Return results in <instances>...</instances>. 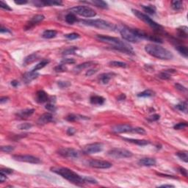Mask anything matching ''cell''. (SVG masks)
Masks as SVG:
<instances>
[{"mask_svg":"<svg viewBox=\"0 0 188 188\" xmlns=\"http://www.w3.org/2000/svg\"><path fill=\"white\" fill-rule=\"evenodd\" d=\"M51 171L60 176L75 185H83L84 183V176H80L76 172L73 171L68 168L63 167H53L51 168Z\"/></svg>","mask_w":188,"mask_h":188,"instance_id":"6da1fadb","label":"cell"},{"mask_svg":"<svg viewBox=\"0 0 188 188\" xmlns=\"http://www.w3.org/2000/svg\"><path fill=\"white\" fill-rule=\"evenodd\" d=\"M145 51L152 57L160 60H172L174 57V54H172V52L166 48L157 44H146L145 46Z\"/></svg>","mask_w":188,"mask_h":188,"instance_id":"7a4b0ae2","label":"cell"},{"mask_svg":"<svg viewBox=\"0 0 188 188\" xmlns=\"http://www.w3.org/2000/svg\"><path fill=\"white\" fill-rule=\"evenodd\" d=\"M80 23L86 26L93 27L99 28L101 29H107V30H114L116 29L115 25L112 23L105 21L103 19H86V20H80Z\"/></svg>","mask_w":188,"mask_h":188,"instance_id":"3957f363","label":"cell"},{"mask_svg":"<svg viewBox=\"0 0 188 188\" xmlns=\"http://www.w3.org/2000/svg\"><path fill=\"white\" fill-rule=\"evenodd\" d=\"M69 10L71 13L74 14L79 15L80 16L86 17V18H91V17L96 16V12L93 9L88 6H84V5L74 7L70 8Z\"/></svg>","mask_w":188,"mask_h":188,"instance_id":"277c9868","label":"cell"},{"mask_svg":"<svg viewBox=\"0 0 188 188\" xmlns=\"http://www.w3.org/2000/svg\"><path fill=\"white\" fill-rule=\"evenodd\" d=\"M131 11H132V13H134L135 16L138 17L140 20H141V21H143V22L146 23V25H148L150 27L154 29V30L160 31L161 29H162V26H161V25H159V24L155 22L154 20L151 19L148 16H147V15L145 14V13H142V12H140V10H135V9H132Z\"/></svg>","mask_w":188,"mask_h":188,"instance_id":"5b68a950","label":"cell"},{"mask_svg":"<svg viewBox=\"0 0 188 188\" xmlns=\"http://www.w3.org/2000/svg\"><path fill=\"white\" fill-rule=\"evenodd\" d=\"M121 35L124 40L131 43H138L140 41V39L135 34L134 29L128 27H122L119 29Z\"/></svg>","mask_w":188,"mask_h":188,"instance_id":"8992f818","label":"cell"},{"mask_svg":"<svg viewBox=\"0 0 188 188\" xmlns=\"http://www.w3.org/2000/svg\"><path fill=\"white\" fill-rule=\"evenodd\" d=\"M96 38L101 42L110 44V45H112V46H129L123 41H121L120 39L118 37L103 35H97Z\"/></svg>","mask_w":188,"mask_h":188,"instance_id":"52a82bcc","label":"cell"},{"mask_svg":"<svg viewBox=\"0 0 188 188\" xmlns=\"http://www.w3.org/2000/svg\"><path fill=\"white\" fill-rule=\"evenodd\" d=\"M107 155L115 159H124L131 157L133 154L130 151L124 148H112L108 151Z\"/></svg>","mask_w":188,"mask_h":188,"instance_id":"ba28073f","label":"cell"},{"mask_svg":"<svg viewBox=\"0 0 188 188\" xmlns=\"http://www.w3.org/2000/svg\"><path fill=\"white\" fill-rule=\"evenodd\" d=\"M14 160L18 161V162H27V163L31 164H39L41 163V161L39 158L34 157L32 155H28V154H15L12 156Z\"/></svg>","mask_w":188,"mask_h":188,"instance_id":"9c48e42d","label":"cell"},{"mask_svg":"<svg viewBox=\"0 0 188 188\" xmlns=\"http://www.w3.org/2000/svg\"><path fill=\"white\" fill-rule=\"evenodd\" d=\"M57 153L63 157L68 159H76L80 156L79 151L72 148H62L57 151Z\"/></svg>","mask_w":188,"mask_h":188,"instance_id":"30bf717a","label":"cell"},{"mask_svg":"<svg viewBox=\"0 0 188 188\" xmlns=\"http://www.w3.org/2000/svg\"><path fill=\"white\" fill-rule=\"evenodd\" d=\"M104 146L101 143H93L86 145L83 147L82 152L85 154H93L101 152L103 150Z\"/></svg>","mask_w":188,"mask_h":188,"instance_id":"8fae6325","label":"cell"},{"mask_svg":"<svg viewBox=\"0 0 188 188\" xmlns=\"http://www.w3.org/2000/svg\"><path fill=\"white\" fill-rule=\"evenodd\" d=\"M88 164L90 167L97 169H107L112 167V164L110 162L101 159H91Z\"/></svg>","mask_w":188,"mask_h":188,"instance_id":"7c38bea8","label":"cell"},{"mask_svg":"<svg viewBox=\"0 0 188 188\" xmlns=\"http://www.w3.org/2000/svg\"><path fill=\"white\" fill-rule=\"evenodd\" d=\"M44 18H45V17H44V15H35L33 17H32L31 19L27 23L26 25L25 26V30H29V29L34 27L35 25H37V24L41 22L43 20H44Z\"/></svg>","mask_w":188,"mask_h":188,"instance_id":"4fadbf2b","label":"cell"},{"mask_svg":"<svg viewBox=\"0 0 188 188\" xmlns=\"http://www.w3.org/2000/svg\"><path fill=\"white\" fill-rule=\"evenodd\" d=\"M132 127L129 124H119L112 127V131L115 133H129L131 132Z\"/></svg>","mask_w":188,"mask_h":188,"instance_id":"5bb4252c","label":"cell"},{"mask_svg":"<svg viewBox=\"0 0 188 188\" xmlns=\"http://www.w3.org/2000/svg\"><path fill=\"white\" fill-rule=\"evenodd\" d=\"M53 121V115L50 112H46L42 115L40 116V118L37 120V123L39 125H45L47 123H50Z\"/></svg>","mask_w":188,"mask_h":188,"instance_id":"9a60e30c","label":"cell"},{"mask_svg":"<svg viewBox=\"0 0 188 188\" xmlns=\"http://www.w3.org/2000/svg\"><path fill=\"white\" fill-rule=\"evenodd\" d=\"M36 101L40 104L47 102L48 101H49V96L44 91H42V90L38 91L36 93Z\"/></svg>","mask_w":188,"mask_h":188,"instance_id":"2e32d148","label":"cell"},{"mask_svg":"<svg viewBox=\"0 0 188 188\" xmlns=\"http://www.w3.org/2000/svg\"><path fill=\"white\" fill-rule=\"evenodd\" d=\"M138 164L140 166H146V167H151V166H155L157 164V160L154 158H142L138 161Z\"/></svg>","mask_w":188,"mask_h":188,"instance_id":"e0dca14e","label":"cell"},{"mask_svg":"<svg viewBox=\"0 0 188 188\" xmlns=\"http://www.w3.org/2000/svg\"><path fill=\"white\" fill-rule=\"evenodd\" d=\"M39 74L37 72H33L31 71L29 72H27L23 75V80L26 83H29L33 80H35L36 78L38 77Z\"/></svg>","mask_w":188,"mask_h":188,"instance_id":"ac0fdd59","label":"cell"},{"mask_svg":"<svg viewBox=\"0 0 188 188\" xmlns=\"http://www.w3.org/2000/svg\"><path fill=\"white\" fill-rule=\"evenodd\" d=\"M34 112V109H25V110H23L17 112L16 115L18 118H21V119H27L33 115Z\"/></svg>","mask_w":188,"mask_h":188,"instance_id":"d6986e66","label":"cell"},{"mask_svg":"<svg viewBox=\"0 0 188 188\" xmlns=\"http://www.w3.org/2000/svg\"><path fill=\"white\" fill-rule=\"evenodd\" d=\"M90 101L93 105H102L104 104L105 99L101 96L98 95H93L90 98Z\"/></svg>","mask_w":188,"mask_h":188,"instance_id":"ffe728a7","label":"cell"},{"mask_svg":"<svg viewBox=\"0 0 188 188\" xmlns=\"http://www.w3.org/2000/svg\"><path fill=\"white\" fill-rule=\"evenodd\" d=\"M176 71L174 69L164 70V72H161L158 74V77L163 80H168L171 77V74H176Z\"/></svg>","mask_w":188,"mask_h":188,"instance_id":"44dd1931","label":"cell"},{"mask_svg":"<svg viewBox=\"0 0 188 188\" xmlns=\"http://www.w3.org/2000/svg\"><path fill=\"white\" fill-rule=\"evenodd\" d=\"M88 117L84 116L81 115H76V114H69L65 117V120L69 122H74L79 120H88Z\"/></svg>","mask_w":188,"mask_h":188,"instance_id":"7402d4cb","label":"cell"},{"mask_svg":"<svg viewBox=\"0 0 188 188\" xmlns=\"http://www.w3.org/2000/svg\"><path fill=\"white\" fill-rule=\"evenodd\" d=\"M124 140L127 141L129 143H134V144H136L138 146H147L150 143V142L148 140H138V139H131V138H123Z\"/></svg>","mask_w":188,"mask_h":188,"instance_id":"603a6c76","label":"cell"},{"mask_svg":"<svg viewBox=\"0 0 188 188\" xmlns=\"http://www.w3.org/2000/svg\"><path fill=\"white\" fill-rule=\"evenodd\" d=\"M94 64H95V63L93 61L84 62V63H81V64H80V65H76V66L74 67V71L77 73V72H81V71H82V70L86 69V68H89V67L92 66V65H93Z\"/></svg>","mask_w":188,"mask_h":188,"instance_id":"cb8c5ba5","label":"cell"},{"mask_svg":"<svg viewBox=\"0 0 188 188\" xmlns=\"http://www.w3.org/2000/svg\"><path fill=\"white\" fill-rule=\"evenodd\" d=\"M83 3L91 4L93 5H95L96 7H100L102 9H107L108 8V5L106 2L102 1V0H93L91 2H83Z\"/></svg>","mask_w":188,"mask_h":188,"instance_id":"d4e9b609","label":"cell"},{"mask_svg":"<svg viewBox=\"0 0 188 188\" xmlns=\"http://www.w3.org/2000/svg\"><path fill=\"white\" fill-rule=\"evenodd\" d=\"M112 74H113L112 73L101 74L99 76V82L103 84H108V82H110V80H111V78H112Z\"/></svg>","mask_w":188,"mask_h":188,"instance_id":"484cf974","label":"cell"},{"mask_svg":"<svg viewBox=\"0 0 188 188\" xmlns=\"http://www.w3.org/2000/svg\"><path fill=\"white\" fill-rule=\"evenodd\" d=\"M37 59H38V55H37V53L31 54L28 55L27 57H25V60H24V64H25V65H29V64L34 63Z\"/></svg>","mask_w":188,"mask_h":188,"instance_id":"4316f807","label":"cell"},{"mask_svg":"<svg viewBox=\"0 0 188 188\" xmlns=\"http://www.w3.org/2000/svg\"><path fill=\"white\" fill-rule=\"evenodd\" d=\"M57 34V32L53 29H47L43 33L42 37L46 39H51L55 37Z\"/></svg>","mask_w":188,"mask_h":188,"instance_id":"83f0119b","label":"cell"},{"mask_svg":"<svg viewBox=\"0 0 188 188\" xmlns=\"http://www.w3.org/2000/svg\"><path fill=\"white\" fill-rule=\"evenodd\" d=\"M142 8L146 13L149 15H154L157 11V8L154 5H142Z\"/></svg>","mask_w":188,"mask_h":188,"instance_id":"f1b7e54d","label":"cell"},{"mask_svg":"<svg viewBox=\"0 0 188 188\" xmlns=\"http://www.w3.org/2000/svg\"><path fill=\"white\" fill-rule=\"evenodd\" d=\"M49 62H50L49 61V60H47V59H44V60H41V61L40 62V63H38L37 65H35V66L33 68L32 71H33V72H37V71H38V70L42 69V68H44L46 65H47L49 63Z\"/></svg>","mask_w":188,"mask_h":188,"instance_id":"f546056e","label":"cell"},{"mask_svg":"<svg viewBox=\"0 0 188 188\" xmlns=\"http://www.w3.org/2000/svg\"><path fill=\"white\" fill-rule=\"evenodd\" d=\"M187 32L188 28L186 26L181 27L177 29V33H178V35L180 37L182 38H187Z\"/></svg>","mask_w":188,"mask_h":188,"instance_id":"4dcf8cb0","label":"cell"},{"mask_svg":"<svg viewBox=\"0 0 188 188\" xmlns=\"http://www.w3.org/2000/svg\"><path fill=\"white\" fill-rule=\"evenodd\" d=\"M65 21L69 25H73V24L77 21V18H76L75 14L72 13H69L65 16Z\"/></svg>","mask_w":188,"mask_h":188,"instance_id":"1f68e13d","label":"cell"},{"mask_svg":"<svg viewBox=\"0 0 188 188\" xmlns=\"http://www.w3.org/2000/svg\"><path fill=\"white\" fill-rule=\"evenodd\" d=\"M172 8L175 10H181L183 9V2L182 1H172Z\"/></svg>","mask_w":188,"mask_h":188,"instance_id":"d6a6232c","label":"cell"},{"mask_svg":"<svg viewBox=\"0 0 188 188\" xmlns=\"http://www.w3.org/2000/svg\"><path fill=\"white\" fill-rule=\"evenodd\" d=\"M176 49H177L178 52L182 54L183 57H185V58H187L188 56V49L187 47L185 46H177Z\"/></svg>","mask_w":188,"mask_h":188,"instance_id":"836d02e7","label":"cell"},{"mask_svg":"<svg viewBox=\"0 0 188 188\" xmlns=\"http://www.w3.org/2000/svg\"><path fill=\"white\" fill-rule=\"evenodd\" d=\"M154 96V92L151 90H146V91H143V92L139 93L138 94V97H151V96Z\"/></svg>","mask_w":188,"mask_h":188,"instance_id":"e575fe53","label":"cell"},{"mask_svg":"<svg viewBox=\"0 0 188 188\" xmlns=\"http://www.w3.org/2000/svg\"><path fill=\"white\" fill-rule=\"evenodd\" d=\"M176 108L181 112L187 113V101H182V102L176 105Z\"/></svg>","mask_w":188,"mask_h":188,"instance_id":"d590c367","label":"cell"},{"mask_svg":"<svg viewBox=\"0 0 188 188\" xmlns=\"http://www.w3.org/2000/svg\"><path fill=\"white\" fill-rule=\"evenodd\" d=\"M176 154L177 157H178L179 159H181L185 162H188V154H187V151H178Z\"/></svg>","mask_w":188,"mask_h":188,"instance_id":"8d00e7d4","label":"cell"},{"mask_svg":"<svg viewBox=\"0 0 188 188\" xmlns=\"http://www.w3.org/2000/svg\"><path fill=\"white\" fill-rule=\"evenodd\" d=\"M109 65L110 66L117 67V68H126L127 66V64L126 63L120 61H110L109 63Z\"/></svg>","mask_w":188,"mask_h":188,"instance_id":"74e56055","label":"cell"},{"mask_svg":"<svg viewBox=\"0 0 188 188\" xmlns=\"http://www.w3.org/2000/svg\"><path fill=\"white\" fill-rule=\"evenodd\" d=\"M77 49L78 48L76 46L69 47V48H68V49H66L65 50H64L63 52V55H70V54H74Z\"/></svg>","mask_w":188,"mask_h":188,"instance_id":"f35d334b","label":"cell"},{"mask_svg":"<svg viewBox=\"0 0 188 188\" xmlns=\"http://www.w3.org/2000/svg\"><path fill=\"white\" fill-rule=\"evenodd\" d=\"M130 133H134V134H140V135H144L146 134V131L144 129L140 128V127H135V128L131 129V132Z\"/></svg>","mask_w":188,"mask_h":188,"instance_id":"ab89813d","label":"cell"},{"mask_svg":"<svg viewBox=\"0 0 188 188\" xmlns=\"http://www.w3.org/2000/svg\"><path fill=\"white\" fill-rule=\"evenodd\" d=\"M32 127H33V125L29 123H21L18 126V129L20 130H28L30 129Z\"/></svg>","mask_w":188,"mask_h":188,"instance_id":"60d3db41","label":"cell"},{"mask_svg":"<svg viewBox=\"0 0 188 188\" xmlns=\"http://www.w3.org/2000/svg\"><path fill=\"white\" fill-rule=\"evenodd\" d=\"M66 67L65 66L64 64H60V65H57V66L54 68V72H57V73H62V72H66Z\"/></svg>","mask_w":188,"mask_h":188,"instance_id":"b9f144b4","label":"cell"},{"mask_svg":"<svg viewBox=\"0 0 188 188\" xmlns=\"http://www.w3.org/2000/svg\"><path fill=\"white\" fill-rule=\"evenodd\" d=\"M187 127V123L186 122H182V123H178L177 124L174 125V128L176 130H181L184 129L185 128Z\"/></svg>","mask_w":188,"mask_h":188,"instance_id":"7bdbcfd3","label":"cell"},{"mask_svg":"<svg viewBox=\"0 0 188 188\" xmlns=\"http://www.w3.org/2000/svg\"><path fill=\"white\" fill-rule=\"evenodd\" d=\"M14 149L15 148L12 146H5L1 147V151L5 153H10L14 151Z\"/></svg>","mask_w":188,"mask_h":188,"instance_id":"ee69618b","label":"cell"},{"mask_svg":"<svg viewBox=\"0 0 188 188\" xmlns=\"http://www.w3.org/2000/svg\"><path fill=\"white\" fill-rule=\"evenodd\" d=\"M84 179L85 184H92V185H94V184L98 183V182L95 178L91 176H84Z\"/></svg>","mask_w":188,"mask_h":188,"instance_id":"f6af8a7d","label":"cell"},{"mask_svg":"<svg viewBox=\"0 0 188 188\" xmlns=\"http://www.w3.org/2000/svg\"><path fill=\"white\" fill-rule=\"evenodd\" d=\"M45 108L47 110L49 111V112H55L56 110H57V108H56V107L54 106V104L52 102L47 103L45 106Z\"/></svg>","mask_w":188,"mask_h":188,"instance_id":"bcb514c9","label":"cell"},{"mask_svg":"<svg viewBox=\"0 0 188 188\" xmlns=\"http://www.w3.org/2000/svg\"><path fill=\"white\" fill-rule=\"evenodd\" d=\"M65 37H66V38L69 39V40H75V39L80 38V35L79 34H77V33H69V34L65 35Z\"/></svg>","mask_w":188,"mask_h":188,"instance_id":"7dc6e473","label":"cell"},{"mask_svg":"<svg viewBox=\"0 0 188 188\" xmlns=\"http://www.w3.org/2000/svg\"><path fill=\"white\" fill-rule=\"evenodd\" d=\"M57 84L60 88L63 89V88H66L71 85V83L69 82H65V81H58L57 82Z\"/></svg>","mask_w":188,"mask_h":188,"instance_id":"c3c4849f","label":"cell"},{"mask_svg":"<svg viewBox=\"0 0 188 188\" xmlns=\"http://www.w3.org/2000/svg\"><path fill=\"white\" fill-rule=\"evenodd\" d=\"M160 119V115H158V114H154V115H151V116L148 117L147 120L149 121L153 122V121H157L159 120Z\"/></svg>","mask_w":188,"mask_h":188,"instance_id":"681fc988","label":"cell"},{"mask_svg":"<svg viewBox=\"0 0 188 188\" xmlns=\"http://www.w3.org/2000/svg\"><path fill=\"white\" fill-rule=\"evenodd\" d=\"M76 63L75 60L72 58H65L63 60H62L61 63L64 64V65H66V64H74Z\"/></svg>","mask_w":188,"mask_h":188,"instance_id":"f907efd6","label":"cell"},{"mask_svg":"<svg viewBox=\"0 0 188 188\" xmlns=\"http://www.w3.org/2000/svg\"><path fill=\"white\" fill-rule=\"evenodd\" d=\"M175 87L176 88V90H178V91H180V92L187 93V89L185 88V86L182 85L181 84H178V83H177V84H175Z\"/></svg>","mask_w":188,"mask_h":188,"instance_id":"816d5d0a","label":"cell"},{"mask_svg":"<svg viewBox=\"0 0 188 188\" xmlns=\"http://www.w3.org/2000/svg\"><path fill=\"white\" fill-rule=\"evenodd\" d=\"M0 7H1L2 9H4V10H9V11L12 10V8H10V6H9L7 4L5 3L3 1H1V2H0Z\"/></svg>","mask_w":188,"mask_h":188,"instance_id":"f5cc1de1","label":"cell"},{"mask_svg":"<svg viewBox=\"0 0 188 188\" xmlns=\"http://www.w3.org/2000/svg\"><path fill=\"white\" fill-rule=\"evenodd\" d=\"M97 72H98V69H96V68H91V69L88 70V71L86 72L85 75L87 76H92V75L95 74Z\"/></svg>","mask_w":188,"mask_h":188,"instance_id":"db71d44e","label":"cell"},{"mask_svg":"<svg viewBox=\"0 0 188 188\" xmlns=\"http://www.w3.org/2000/svg\"><path fill=\"white\" fill-rule=\"evenodd\" d=\"M13 172V170H12V169H10V168H2V169H1V171H0V173L5 174H6V175H9V174H11Z\"/></svg>","mask_w":188,"mask_h":188,"instance_id":"11a10c76","label":"cell"},{"mask_svg":"<svg viewBox=\"0 0 188 188\" xmlns=\"http://www.w3.org/2000/svg\"><path fill=\"white\" fill-rule=\"evenodd\" d=\"M178 170L182 176H184L185 177H187V169H185V168L179 167L178 168Z\"/></svg>","mask_w":188,"mask_h":188,"instance_id":"9f6ffc18","label":"cell"},{"mask_svg":"<svg viewBox=\"0 0 188 188\" xmlns=\"http://www.w3.org/2000/svg\"><path fill=\"white\" fill-rule=\"evenodd\" d=\"M66 133L67 135H69V136H72V135H74L75 133H76V129H75L74 128H73V127H69V128L67 129Z\"/></svg>","mask_w":188,"mask_h":188,"instance_id":"6f0895ef","label":"cell"},{"mask_svg":"<svg viewBox=\"0 0 188 188\" xmlns=\"http://www.w3.org/2000/svg\"><path fill=\"white\" fill-rule=\"evenodd\" d=\"M7 176V175H6V174L0 173V182H1V183H4V182L6 181Z\"/></svg>","mask_w":188,"mask_h":188,"instance_id":"680465c9","label":"cell"},{"mask_svg":"<svg viewBox=\"0 0 188 188\" xmlns=\"http://www.w3.org/2000/svg\"><path fill=\"white\" fill-rule=\"evenodd\" d=\"M0 32H1V33H12L11 31L9 29H7V28H5L3 26L1 27V29H0Z\"/></svg>","mask_w":188,"mask_h":188,"instance_id":"91938a15","label":"cell"},{"mask_svg":"<svg viewBox=\"0 0 188 188\" xmlns=\"http://www.w3.org/2000/svg\"><path fill=\"white\" fill-rule=\"evenodd\" d=\"M15 3L16 5H25V4L27 3V1L26 0H18V1H15Z\"/></svg>","mask_w":188,"mask_h":188,"instance_id":"94428289","label":"cell"},{"mask_svg":"<svg viewBox=\"0 0 188 188\" xmlns=\"http://www.w3.org/2000/svg\"><path fill=\"white\" fill-rule=\"evenodd\" d=\"M8 100H9L8 97H6V96H2V97H1V99H0V103H1V104H4V103L7 102V101Z\"/></svg>","mask_w":188,"mask_h":188,"instance_id":"6125c7cd","label":"cell"},{"mask_svg":"<svg viewBox=\"0 0 188 188\" xmlns=\"http://www.w3.org/2000/svg\"><path fill=\"white\" fill-rule=\"evenodd\" d=\"M11 85L13 86V87H14V88H16V87H18V86L19 85V82H18L17 80H13V81L11 82Z\"/></svg>","mask_w":188,"mask_h":188,"instance_id":"be15d7a7","label":"cell"},{"mask_svg":"<svg viewBox=\"0 0 188 188\" xmlns=\"http://www.w3.org/2000/svg\"><path fill=\"white\" fill-rule=\"evenodd\" d=\"M125 99H126V96H125V94H123V93L121 94L120 96L118 97V100L119 101H123V100H124Z\"/></svg>","mask_w":188,"mask_h":188,"instance_id":"e7e4bbea","label":"cell"},{"mask_svg":"<svg viewBox=\"0 0 188 188\" xmlns=\"http://www.w3.org/2000/svg\"><path fill=\"white\" fill-rule=\"evenodd\" d=\"M159 187H174V185H163L159 186Z\"/></svg>","mask_w":188,"mask_h":188,"instance_id":"03108f58","label":"cell"}]
</instances>
